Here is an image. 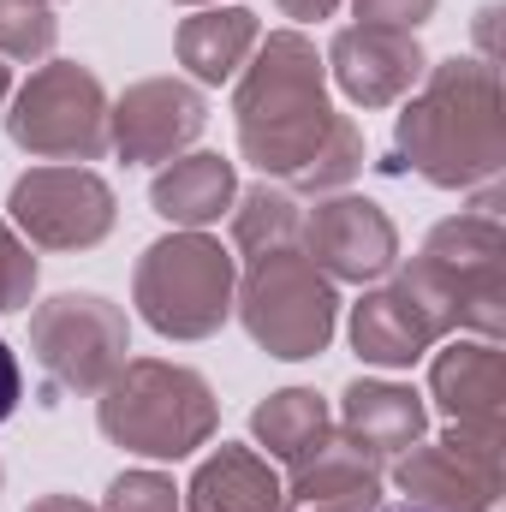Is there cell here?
Returning a JSON list of instances; mask_svg holds the SVG:
<instances>
[{"instance_id":"7402d4cb","label":"cell","mask_w":506,"mask_h":512,"mask_svg":"<svg viewBox=\"0 0 506 512\" xmlns=\"http://www.w3.org/2000/svg\"><path fill=\"white\" fill-rule=\"evenodd\" d=\"M233 251L256 262V256H274V251H298L304 239V209L286 185H251L245 197H233Z\"/></svg>"},{"instance_id":"4dcf8cb0","label":"cell","mask_w":506,"mask_h":512,"mask_svg":"<svg viewBox=\"0 0 506 512\" xmlns=\"http://www.w3.org/2000/svg\"><path fill=\"white\" fill-rule=\"evenodd\" d=\"M179 6H221V0H179Z\"/></svg>"},{"instance_id":"ffe728a7","label":"cell","mask_w":506,"mask_h":512,"mask_svg":"<svg viewBox=\"0 0 506 512\" xmlns=\"http://www.w3.org/2000/svg\"><path fill=\"white\" fill-rule=\"evenodd\" d=\"M185 501H191V512H280L274 459L256 453V447H239V441H221L197 465Z\"/></svg>"},{"instance_id":"277c9868","label":"cell","mask_w":506,"mask_h":512,"mask_svg":"<svg viewBox=\"0 0 506 512\" xmlns=\"http://www.w3.org/2000/svg\"><path fill=\"white\" fill-rule=\"evenodd\" d=\"M399 280L441 316V328H477L483 340L501 334V298H506V233L495 209H471L441 221L423 256L399 268Z\"/></svg>"},{"instance_id":"7c38bea8","label":"cell","mask_w":506,"mask_h":512,"mask_svg":"<svg viewBox=\"0 0 506 512\" xmlns=\"http://www.w3.org/2000/svg\"><path fill=\"white\" fill-rule=\"evenodd\" d=\"M298 251L310 256L328 280L370 286V280H381V274L399 262V233H393V221L381 215V203L334 191V197H322V203L304 215Z\"/></svg>"},{"instance_id":"484cf974","label":"cell","mask_w":506,"mask_h":512,"mask_svg":"<svg viewBox=\"0 0 506 512\" xmlns=\"http://www.w3.org/2000/svg\"><path fill=\"white\" fill-rule=\"evenodd\" d=\"M352 12H358V24H381V30H417V24L435 12V0H352Z\"/></svg>"},{"instance_id":"8992f818","label":"cell","mask_w":506,"mask_h":512,"mask_svg":"<svg viewBox=\"0 0 506 512\" xmlns=\"http://www.w3.org/2000/svg\"><path fill=\"white\" fill-rule=\"evenodd\" d=\"M233 310L268 358L298 364L328 352L340 322V292L304 251H274L245 268V280L233 286Z\"/></svg>"},{"instance_id":"4fadbf2b","label":"cell","mask_w":506,"mask_h":512,"mask_svg":"<svg viewBox=\"0 0 506 512\" xmlns=\"http://www.w3.org/2000/svg\"><path fill=\"white\" fill-rule=\"evenodd\" d=\"M328 66L340 78V90L358 102V108H393L405 102L429 60L417 48V30H381V24H346L328 48Z\"/></svg>"},{"instance_id":"603a6c76","label":"cell","mask_w":506,"mask_h":512,"mask_svg":"<svg viewBox=\"0 0 506 512\" xmlns=\"http://www.w3.org/2000/svg\"><path fill=\"white\" fill-rule=\"evenodd\" d=\"M54 36L60 24L48 0H0V60H48Z\"/></svg>"},{"instance_id":"e0dca14e","label":"cell","mask_w":506,"mask_h":512,"mask_svg":"<svg viewBox=\"0 0 506 512\" xmlns=\"http://www.w3.org/2000/svg\"><path fill=\"white\" fill-rule=\"evenodd\" d=\"M381 471L352 441H328L316 459L292 465V483L280 489V512H376Z\"/></svg>"},{"instance_id":"3957f363","label":"cell","mask_w":506,"mask_h":512,"mask_svg":"<svg viewBox=\"0 0 506 512\" xmlns=\"http://www.w3.org/2000/svg\"><path fill=\"white\" fill-rule=\"evenodd\" d=\"M215 393L197 370L161 364V358H126V370L102 387L96 423L114 447L137 459H191L215 435Z\"/></svg>"},{"instance_id":"ac0fdd59","label":"cell","mask_w":506,"mask_h":512,"mask_svg":"<svg viewBox=\"0 0 506 512\" xmlns=\"http://www.w3.org/2000/svg\"><path fill=\"white\" fill-rule=\"evenodd\" d=\"M233 197H239V173H233V161H221V155H209V149L173 155V161L155 173V185H149L155 215L173 221V227H185V233L215 227V221L233 209Z\"/></svg>"},{"instance_id":"9c48e42d","label":"cell","mask_w":506,"mask_h":512,"mask_svg":"<svg viewBox=\"0 0 506 512\" xmlns=\"http://www.w3.org/2000/svg\"><path fill=\"white\" fill-rule=\"evenodd\" d=\"M6 215H12V233H24V245L36 251H90L114 233V191L90 167L48 161L12 185Z\"/></svg>"},{"instance_id":"5b68a950","label":"cell","mask_w":506,"mask_h":512,"mask_svg":"<svg viewBox=\"0 0 506 512\" xmlns=\"http://www.w3.org/2000/svg\"><path fill=\"white\" fill-rule=\"evenodd\" d=\"M239 262L209 233H167L137 256L131 298L161 340H209L233 316Z\"/></svg>"},{"instance_id":"f546056e","label":"cell","mask_w":506,"mask_h":512,"mask_svg":"<svg viewBox=\"0 0 506 512\" xmlns=\"http://www.w3.org/2000/svg\"><path fill=\"white\" fill-rule=\"evenodd\" d=\"M6 102H12V66L0 60V114H6Z\"/></svg>"},{"instance_id":"4316f807","label":"cell","mask_w":506,"mask_h":512,"mask_svg":"<svg viewBox=\"0 0 506 512\" xmlns=\"http://www.w3.org/2000/svg\"><path fill=\"white\" fill-rule=\"evenodd\" d=\"M18 393H24V376H18V358L6 352V340H0V423L18 411Z\"/></svg>"},{"instance_id":"9a60e30c","label":"cell","mask_w":506,"mask_h":512,"mask_svg":"<svg viewBox=\"0 0 506 512\" xmlns=\"http://www.w3.org/2000/svg\"><path fill=\"white\" fill-rule=\"evenodd\" d=\"M441 340H447L441 316H435L405 280L364 292V304L352 310V346H358L364 364H381V370H411V364L429 358Z\"/></svg>"},{"instance_id":"d4e9b609","label":"cell","mask_w":506,"mask_h":512,"mask_svg":"<svg viewBox=\"0 0 506 512\" xmlns=\"http://www.w3.org/2000/svg\"><path fill=\"white\" fill-rule=\"evenodd\" d=\"M36 292V256L12 233V221H0V310H24Z\"/></svg>"},{"instance_id":"1f68e13d","label":"cell","mask_w":506,"mask_h":512,"mask_svg":"<svg viewBox=\"0 0 506 512\" xmlns=\"http://www.w3.org/2000/svg\"><path fill=\"white\" fill-rule=\"evenodd\" d=\"M376 512H381V507H376ZM393 512H423V507H393Z\"/></svg>"},{"instance_id":"5bb4252c","label":"cell","mask_w":506,"mask_h":512,"mask_svg":"<svg viewBox=\"0 0 506 512\" xmlns=\"http://www.w3.org/2000/svg\"><path fill=\"white\" fill-rule=\"evenodd\" d=\"M429 393L453 417V429L501 435L506 423V358L495 340H447L429 364Z\"/></svg>"},{"instance_id":"cb8c5ba5","label":"cell","mask_w":506,"mask_h":512,"mask_svg":"<svg viewBox=\"0 0 506 512\" xmlns=\"http://www.w3.org/2000/svg\"><path fill=\"white\" fill-rule=\"evenodd\" d=\"M96 512H179V489L161 471H126L108 483V501Z\"/></svg>"},{"instance_id":"7a4b0ae2","label":"cell","mask_w":506,"mask_h":512,"mask_svg":"<svg viewBox=\"0 0 506 512\" xmlns=\"http://www.w3.org/2000/svg\"><path fill=\"white\" fill-rule=\"evenodd\" d=\"M399 155L441 191L489 185L506 161V102L489 60H441L399 114Z\"/></svg>"},{"instance_id":"2e32d148","label":"cell","mask_w":506,"mask_h":512,"mask_svg":"<svg viewBox=\"0 0 506 512\" xmlns=\"http://www.w3.org/2000/svg\"><path fill=\"white\" fill-rule=\"evenodd\" d=\"M340 441H352L364 459H399L405 447L423 441L429 429V405L417 387L399 382H352L340 399V417H334Z\"/></svg>"},{"instance_id":"f1b7e54d","label":"cell","mask_w":506,"mask_h":512,"mask_svg":"<svg viewBox=\"0 0 506 512\" xmlns=\"http://www.w3.org/2000/svg\"><path fill=\"white\" fill-rule=\"evenodd\" d=\"M30 512H96V507H84L78 495H48V501H36Z\"/></svg>"},{"instance_id":"44dd1931","label":"cell","mask_w":506,"mask_h":512,"mask_svg":"<svg viewBox=\"0 0 506 512\" xmlns=\"http://www.w3.org/2000/svg\"><path fill=\"white\" fill-rule=\"evenodd\" d=\"M251 429L268 459L304 465V459H316L334 441V411H328V399L316 387H280L251 411Z\"/></svg>"},{"instance_id":"8fae6325","label":"cell","mask_w":506,"mask_h":512,"mask_svg":"<svg viewBox=\"0 0 506 512\" xmlns=\"http://www.w3.org/2000/svg\"><path fill=\"white\" fill-rule=\"evenodd\" d=\"M209 126V102L197 84L185 78H143L108 108V149H120L126 161H173L185 155Z\"/></svg>"},{"instance_id":"52a82bcc","label":"cell","mask_w":506,"mask_h":512,"mask_svg":"<svg viewBox=\"0 0 506 512\" xmlns=\"http://www.w3.org/2000/svg\"><path fill=\"white\" fill-rule=\"evenodd\" d=\"M0 120L12 131V143L36 161L84 167L108 155V90L78 60H48L42 72H30V84L12 96Z\"/></svg>"},{"instance_id":"ba28073f","label":"cell","mask_w":506,"mask_h":512,"mask_svg":"<svg viewBox=\"0 0 506 512\" xmlns=\"http://www.w3.org/2000/svg\"><path fill=\"white\" fill-rule=\"evenodd\" d=\"M30 352L66 393H102L126 370L131 322L102 292H60L30 316Z\"/></svg>"},{"instance_id":"6da1fadb","label":"cell","mask_w":506,"mask_h":512,"mask_svg":"<svg viewBox=\"0 0 506 512\" xmlns=\"http://www.w3.org/2000/svg\"><path fill=\"white\" fill-rule=\"evenodd\" d=\"M239 149L262 179H286L310 197H334L364 167V131L328 108L322 54L298 30H274L256 42L239 72Z\"/></svg>"},{"instance_id":"d6a6232c","label":"cell","mask_w":506,"mask_h":512,"mask_svg":"<svg viewBox=\"0 0 506 512\" xmlns=\"http://www.w3.org/2000/svg\"><path fill=\"white\" fill-rule=\"evenodd\" d=\"M48 6H54V0H48Z\"/></svg>"},{"instance_id":"d6986e66","label":"cell","mask_w":506,"mask_h":512,"mask_svg":"<svg viewBox=\"0 0 506 512\" xmlns=\"http://www.w3.org/2000/svg\"><path fill=\"white\" fill-rule=\"evenodd\" d=\"M256 42H262V24H256L251 6H197L173 36L179 66L197 84H233L245 72V60L256 54Z\"/></svg>"},{"instance_id":"83f0119b","label":"cell","mask_w":506,"mask_h":512,"mask_svg":"<svg viewBox=\"0 0 506 512\" xmlns=\"http://www.w3.org/2000/svg\"><path fill=\"white\" fill-rule=\"evenodd\" d=\"M286 18H298V24H310V18H334V6L340 0H274Z\"/></svg>"},{"instance_id":"30bf717a","label":"cell","mask_w":506,"mask_h":512,"mask_svg":"<svg viewBox=\"0 0 506 512\" xmlns=\"http://www.w3.org/2000/svg\"><path fill=\"white\" fill-rule=\"evenodd\" d=\"M393 483L423 512H495V501H501V435L447 429L441 441H417L399 453Z\"/></svg>"}]
</instances>
